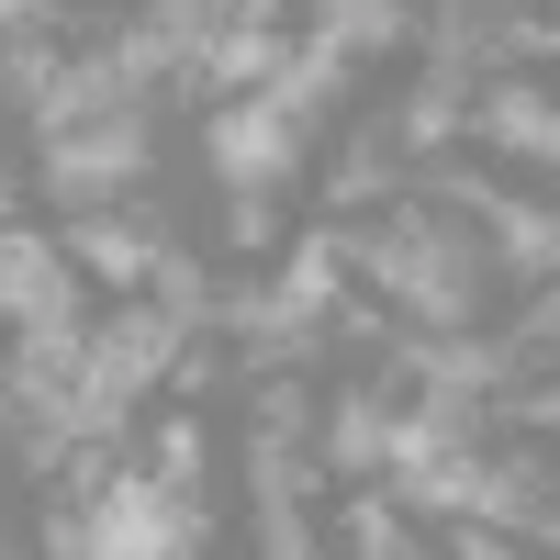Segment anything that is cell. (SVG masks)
<instances>
[{
  "label": "cell",
  "mask_w": 560,
  "mask_h": 560,
  "mask_svg": "<svg viewBox=\"0 0 560 560\" xmlns=\"http://www.w3.org/2000/svg\"><path fill=\"white\" fill-rule=\"evenodd\" d=\"M12 213H23V179H12V168H0V224H12Z\"/></svg>",
  "instance_id": "ac0fdd59"
},
{
  "label": "cell",
  "mask_w": 560,
  "mask_h": 560,
  "mask_svg": "<svg viewBox=\"0 0 560 560\" xmlns=\"http://www.w3.org/2000/svg\"><path fill=\"white\" fill-rule=\"evenodd\" d=\"M303 147H314V124L280 113L269 90H236V102L202 113V168L224 179V191H280V179L303 168Z\"/></svg>",
  "instance_id": "277c9868"
},
{
  "label": "cell",
  "mask_w": 560,
  "mask_h": 560,
  "mask_svg": "<svg viewBox=\"0 0 560 560\" xmlns=\"http://www.w3.org/2000/svg\"><path fill=\"white\" fill-rule=\"evenodd\" d=\"M68 482H79V493L45 516V549H57V560H191V549L213 538L202 493H168L147 459H135V471H113L102 448H79Z\"/></svg>",
  "instance_id": "7a4b0ae2"
},
{
  "label": "cell",
  "mask_w": 560,
  "mask_h": 560,
  "mask_svg": "<svg viewBox=\"0 0 560 560\" xmlns=\"http://www.w3.org/2000/svg\"><path fill=\"white\" fill-rule=\"evenodd\" d=\"M348 269L404 325H427V337H459V325H482V303H493V247L471 224H448L438 202H404V213L370 224V236H348Z\"/></svg>",
  "instance_id": "6da1fadb"
},
{
  "label": "cell",
  "mask_w": 560,
  "mask_h": 560,
  "mask_svg": "<svg viewBox=\"0 0 560 560\" xmlns=\"http://www.w3.org/2000/svg\"><path fill=\"white\" fill-rule=\"evenodd\" d=\"M314 12H325V0H314Z\"/></svg>",
  "instance_id": "d6986e66"
},
{
  "label": "cell",
  "mask_w": 560,
  "mask_h": 560,
  "mask_svg": "<svg viewBox=\"0 0 560 560\" xmlns=\"http://www.w3.org/2000/svg\"><path fill=\"white\" fill-rule=\"evenodd\" d=\"M224 236H236V247L258 258V247L280 236V213H269V191H224Z\"/></svg>",
  "instance_id": "2e32d148"
},
{
  "label": "cell",
  "mask_w": 560,
  "mask_h": 560,
  "mask_svg": "<svg viewBox=\"0 0 560 560\" xmlns=\"http://www.w3.org/2000/svg\"><path fill=\"white\" fill-rule=\"evenodd\" d=\"M147 168H158L147 102H113V113H90V124H68V135H45V147H34V179H45V191H57L68 213H90V202H124Z\"/></svg>",
  "instance_id": "3957f363"
},
{
  "label": "cell",
  "mask_w": 560,
  "mask_h": 560,
  "mask_svg": "<svg viewBox=\"0 0 560 560\" xmlns=\"http://www.w3.org/2000/svg\"><path fill=\"white\" fill-rule=\"evenodd\" d=\"M79 292L90 280L68 269L57 236H34L23 213L0 224V325H79Z\"/></svg>",
  "instance_id": "8992f818"
},
{
  "label": "cell",
  "mask_w": 560,
  "mask_h": 560,
  "mask_svg": "<svg viewBox=\"0 0 560 560\" xmlns=\"http://www.w3.org/2000/svg\"><path fill=\"white\" fill-rule=\"evenodd\" d=\"M337 549H359V560H415L427 538H415V516L382 493V482H348V504H337V527H325Z\"/></svg>",
  "instance_id": "8fae6325"
},
{
  "label": "cell",
  "mask_w": 560,
  "mask_h": 560,
  "mask_svg": "<svg viewBox=\"0 0 560 560\" xmlns=\"http://www.w3.org/2000/svg\"><path fill=\"white\" fill-rule=\"evenodd\" d=\"M57 23V0H0V34H45Z\"/></svg>",
  "instance_id": "e0dca14e"
},
{
  "label": "cell",
  "mask_w": 560,
  "mask_h": 560,
  "mask_svg": "<svg viewBox=\"0 0 560 560\" xmlns=\"http://www.w3.org/2000/svg\"><path fill=\"white\" fill-rule=\"evenodd\" d=\"M258 549H269V560H314V549H325V527L303 516V504H258Z\"/></svg>",
  "instance_id": "9a60e30c"
},
{
  "label": "cell",
  "mask_w": 560,
  "mask_h": 560,
  "mask_svg": "<svg viewBox=\"0 0 560 560\" xmlns=\"http://www.w3.org/2000/svg\"><path fill=\"white\" fill-rule=\"evenodd\" d=\"M68 269L90 280V292H147V269L168 258V224H147V213H113V202H90V213H68Z\"/></svg>",
  "instance_id": "52a82bcc"
},
{
  "label": "cell",
  "mask_w": 560,
  "mask_h": 560,
  "mask_svg": "<svg viewBox=\"0 0 560 560\" xmlns=\"http://www.w3.org/2000/svg\"><path fill=\"white\" fill-rule=\"evenodd\" d=\"M147 471H158L168 493H202V471H213V438H202V415H191V404L147 427Z\"/></svg>",
  "instance_id": "5bb4252c"
},
{
  "label": "cell",
  "mask_w": 560,
  "mask_h": 560,
  "mask_svg": "<svg viewBox=\"0 0 560 560\" xmlns=\"http://www.w3.org/2000/svg\"><path fill=\"white\" fill-rule=\"evenodd\" d=\"M348 79H359V57H348L325 23H303V34H292V68L269 79V102H280V113H303V124H325V113L348 102Z\"/></svg>",
  "instance_id": "9c48e42d"
},
{
  "label": "cell",
  "mask_w": 560,
  "mask_h": 560,
  "mask_svg": "<svg viewBox=\"0 0 560 560\" xmlns=\"http://www.w3.org/2000/svg\"><path fill=\"white\" fill-rule=\"evenodd\" d=\"M382 135H393V158H404V168L448 158L459 135H471V79H459V68H427V79H415L404 102L382 113Z\"/></svg>",
  "instance_id": "ba28073f"
},
{
  "label": "cell",
  "mask_w": 560,
  "mask_h": 560,
  "mask_svg": "<svg viewBox=\"0 0 560 560\" xmlns=\"http://www.w3.org/2000/svg\"><path fill=\"white\" fill-rule=\"evenodd\" d=\"M471 135L493 158H516V168H560V102L527 79V68H493V79H471Z\"/></svg>",
  "instance_id": "5b68a950"
},
{
  "label": "cell",
  "mask_w": 560,
  "mask_h": 560,
  "mask_svg": "<svg viewBox=\"0 0 560 560\" xmlns=\"http://www.w3.org/2000/svg\"><path fill=\"white\" fill-rule=\"evenodd\" d=\"M404 158H393V135L370 124V135H348V158H337V179H325V213H359V202H393L404 191Z\"/></svg>",
  "instance_id": "7c38bea8"
},
{
  "label": "cell",
  "mask_w": 560,
  "mask_h": 560,
  "mask_svg": "<svg viewBox=\"0 0 560 560\" xmlns=\"http://www.w3.org/2000/svg\"><path fill=\"white\" fill-rule=\"evenodd\" d=\"M382 427H393V393H337L325 427H314V471L370 482V471H382Z\"/></svg>",
  "instance_id": "30bf717a"
},
{
  "label": "cell",
  "mask_w": 560,
  "mask_h": 560,
  "mask_svg": "<svg viewBox=\"0 0 560 560\" xmlns=\"http://www.w3.org/2000/svg\"><path fill=\"white\" fill-rule=\"evenodd\" d=\"M314 23L337 34L348 57H393V45H415V0H325Z\"/></svg>",
  "instance_id": "4fadbf2b"
}]
</instances>
